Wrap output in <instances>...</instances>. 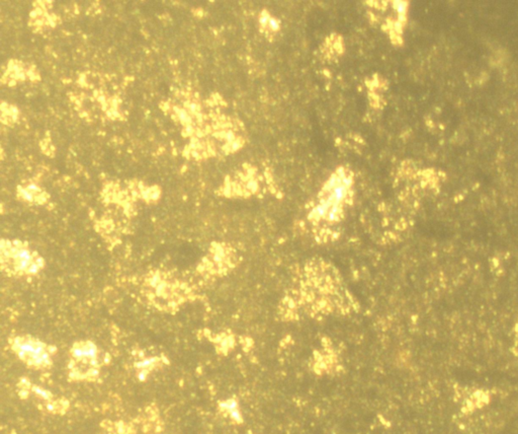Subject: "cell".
<instances>
[{
  "label": "cell",
  "instance_id": "obj_1",
  "mask_svg": "<svg viewBox=\"0 0 518 434\" xmlns=\"http://www.w3.org/2000/svg\"><path fill=\"white\" fill-rule=\"evenodd\" d=\"M351 177L344 171L339 170L333 174L326 184L323 197L312 210V218L335 221L342 208L343 201L351 188Z\"/></svg>",
  "mask_w": 518,
  "mask_h": 434
},
{
  "label": "cell",
  "instance_id": "obj_2",
  "mask_svg": "<svg viewBox=\"0 0 518 434\" xmlns=\"http://www.w3.org/2000/svg\"><path fill=\"white\" fill-rule=\"evenodd\" d=\"M12 350L17 357L27 365L45 369L51 366L54 349L33 337H16L11 344Z\"/></svg>",
  "mask_w": 518,
  "mask_h": 434
},
{
  "label": "cell",
  "instance_id": "obj_3",
  "mask_svg": "<svg viewBox=\"0 0 518 434\" xmlns=\"http://www.w3.org/2000/svg\"><path fill=\"white\" fill-rule=\"evenodd\" d=\"M72 378L74 380H92L99 373V351L90 341H80L71 350Z\"/></svg>",
  "mask_w": 518,
  "mask_h": 434
},
{
  "label": "cell",
  "instance_id": "obj_4",
  "mask_svg": "<svg viewBox=\"0 0 518 434\" xmlns=\"http://www.w3.org/2000/svg\"><path fill=\"white\" fill-rule=\"evenodd\" d=\"M2 254L11 262L16 271L29 274H36L40 271L42 267L40 258H37L30 250L19 244H8L7 247L3 244Z\"/></svg>",
  "mask_w": 518,
  "mask_h": 434
},
{
  "label": "cell",
  "instance_id": "obj_5",
  "mask_svg": "<svg viewBox=\"0 0 518 434\" xmlns=\"http://www.w3.org/2000/svg\"><path fill=\"white\" fill-rule=\"evenodd\" d=\"M160 359L156 356H151V357H145L139 360L136 363V370H137V378L140 381H145L147 380L148 376L150 372L158 366Z\"/></svg>",
  "mask_w": 518,
  "mask_h": 434
},
{
  "label": "cell",
  "instance_id": "obj_6",
  "mask_svg": "<svg viewBox=\"0 0 518 434\" xmlns=\"http://www.w3.org/2000/svg\"><path fill=\"white\" fill-rule=\"evenodd\" d=\"M220 408L222 411H224L231 419L235 421H241L242 415L240 412L239 406L237 402L233 399L226 400L220 404Z\"/></svg>",
  "mask_w": 518,
  "mask_h": 434
}]
</instances>
